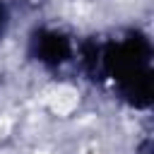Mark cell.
I'll use <instances>...</instances> for the list:
<instances>
[{
	"mask_svg": "<svg viewBox=\"0 0 154 154\" xmlns=\"http://www.w3.org/2000/svg\"><path fill=\"white\" fill-rule=\"evenodd\" d=\"M34 48H36V58L43 63V65H63L65 60H70L72 55V43L65 34L60 31H38V36L34 38Z\"/></svg>",
	"mask_w": 154,
	"mask_h": 154,
	"instance_id": "obj_1",
	"label": "cell"
}]
</instances>
